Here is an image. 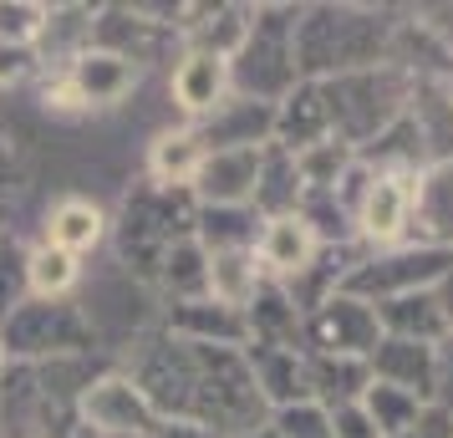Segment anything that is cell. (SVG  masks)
I'll return each mask as SVG.
<instances>
[{"label":"cell","instance_id":"cell-1","mask_svg":"<svg viewBox=\"0 0 453 438\" xmlns=\"http://www.w3.org/2000/svg\"><path fill=\"white\" fill-rule=\"evenodd\" d=\"M331 112V138H342L351 153H362L367 143H377L412 103V82L397 66H367V72H347L321 82Z\"/></svg>","mask_w":453,"mask_h":438},{"label":"cell","instance_id":"cell-2","mask_svg":"<svg viewBox=\"0 0 453 438\" xmlns=\"http://www.w3.org/2000/svg\"><path fill=\"white\" fill-rule=\"evenodd\" d=\"M92 342H97L92 321L77 306H66V301H31L26 296L21 306L5 316V327H0L5 362H26V367L62 362V357H87Z\"/></svg>","mask_w":453,"mask_h":438},{"label":"cell","instance_id":"cell-3","mask_svg":"<svg viewBox=\"0 0 453 438\" xmlns=\"http://www.w3.org/2000/svg\"><path fill=\"white\" fill-rule=\"evenodd\" d=\"M290 31H296V21H280L275 11H255L245 46L229 62L234 97H255V103L275 107L290 87L301 82L296 77V51H290Z\"/></svg>","mask_w":453,"mask_h":438},{"label":"cell","instance_id":"cell-4","mask_svg":"<svg viewBox=\"0 0 453 438\" xmlns=\"http://www.w3.org/2000/svg\"><path fill=\"white\" fill-rule=\"evenodd\" d=\"M453 275V250H428V245H408V250H392L388 260H362L351 265V275L336 291L357 296V301H392V296H412V291H433Z\"/></svg>","mask_w":453,"mask_h":438},{"label":"cell","instance_id":"cell-5","mask_svg":"<svg viewBox=\"0 0 453 438\" xmlns=\"http://www.w3.org/2000/svg\"><path fill=\"white\" fill-rule=\"evenodd\" d=\"M301 336H306L311 357H357L367 362L382 342V321H377V306L357 301L347 291H331L321 306H311L301 316Z\"/></svg>","mask_w":453,"mask_h":438},{"label":"cell","instance_id":"cell-6","mask_svg":"<svg viewBox=\"0 0 453 438\" xmlns=\"http://www.w3.org/2000/svg\"><path fill=\"white\" fill-rule=\"evenodd\" d=\"M77 423H87L97 438H153L158 413L148 408L138 382L127 373H103L92 377L77 397Z\"/></svg>","mask_w":453,"mask_h":438},{"label":"cell","instance_id":"cell-7","mask_svg":"<svg viewBox=\"0 0 453 438\" xmlns=\"http://www.w3.org/2000/svg\"><path fill=\"white\" fill-rule=\"evenodd\" d=\"M260 153L265 148H209L188 184V199L199 209H250L260 184Z\"/></svg>","mask_w":453,"mask_h":438},{"label":"cell","instance_id":"cell-8","mask_svg":"<svg viewBox=\"0 0 453 438\" xmlns=\"http://www.w3.org/2000/svg\"><path fill=\"white\" fill-rule=\"evenodd\" d=\"M321 240L301 214H275V219H260V234H255V260H260V275L275 280V286H290L321 260Z\"/></svg>","mask_w":453,"mask_h":438},{"label":"cell","instance_id":"cell-9","mask_svg":"<svg viewBox=\"0 0 453 438\" xmlns=\"http://www.w3.org/2000/svg\"><path fill=\"white\" fill-rule=\"evenodd\" d=\"M423 173V168H418ZM418 173H377L372 168V184L357 204V234L372 240V245H397L408 234L412 219V194H418Z\"/></svg>","mask_w":453,"mask_h":438},{"label":"cell","instance_id":"cell-10","mask_svg":"<svg viewBox=\"0 0 453 438\" xmlns=\"http://www.w3.org/2000/svg\"><path fill=\"white\" fill-rule=\"evenodd\" d=\"M168 97L179 112L188 118H214L219 107L234 97V82H229V62L225 57H209V51H184L173 72H168Z\"/></svg>","mask_w":453,"mask_h":438},{"label":"cell","instance_id":"cell-11","mask_svg":"<svg viewBox=\"0 0 453 438\" xmlns=\"http://www.w3.org/2000/svg\"><path fill=\"white\" fill-rule=\"evenodd\" d=\"M62 77L72 82V92L82 97V107H112V103H123L127 92H133L138 66L127 62V57H118V51H103V46L87 42L77 57H66Z\"/></svg>","mask_w":453,"mask_h":438},{"label":"cell","instance_id":"cell-12","mask_svg":"<svg viewBox=\"0 0 453 438\" xmlns=\"http://www.w3.org/2000/svg\"><path fill=\"white\" fill-rule=\"evenodd\" d=\"M372 382H388V388H403L418 403H433L438 397V352L428 342H397V336H382L377 352L367 357Z\"/></svg>","mask_w":453,"mask_h":438},{"label":"cell","instance_id":"cell-13","mask_svg":"<svg viewBox=\"0 0 453 438\" xmlns=\"http://www.w3.org/2000/svg\"><path fill=\"white\" fill-rule=\"evenodd\" d=\"M245 362H250V377H255V393H260L270 413L311 397L306 347H245Z\"/></svg>","mask_w":453,"mask_h":438},{"label":"cell","instance_id":"cell-14","mask_svg":"<svg viewBox=\"0 0 453 438\" xmlns=\"http://www.w3.org/2000/svg\"><path fill=\"white\" fill-rule=\"evenodd\" d=\"M408 230L428 250H453V158H438V164H428L418 173Z\"/></svg>","mask_w":453,"mask_h":438},{"label":"cell","instance_id":"cell-15","mask_svg":"<svg viewBox=\"0 0 453 438\" xmlns=\"http://www.w3.org/2000/svg\"><path fill=\"white\" fill-rule=\"evenodd\" d=\"M326 138H331V112H326L321 82H296L275 103V133H270V143L286 148V153H301V148L326 143Z\"/></svg>","mask_w":453,"mask_h":438},{"label":"cell","instance_id":"cell-16","mask_svg":"<svg viewBox=\"0 0 453 438\" xmlns=\"http://www.w3.org/2000/svg\"><path fill=\"white\" fill-rule=\"evenodd\" d=\"M168 336L199 342V347H250L245 316L229 311V306H214L209 296L173 301V311H168Z\"/></svg>","mask_w":453,"mask_h":438},{"label":"cell","instance_id":"cell-17","mask_svg":"<svg viewBox=\"0 0 453 438\" xmlns=\"http://www.w3.org/2000/svg\"><path fill=\"white\" fill-rule=\"evenodd\" d=\"M377 321H382V336H397V342H428V347L453 327L438 286H433V291H412V296L377 301Z\"/></svg>","mask_w":453,"mask_h":438},{"label":"cell","instance_id":"cell-18","mask_svg":"<svg viewBox=\"0 0 453 438\" xmlns=\"http://www.w3.org/2000/svg\"><path fill=\"white\" fill-rule=\"evenodd\" d=\"M275 133V107L255 97H229L214 118H204V148H265Z\"/></svg>","mask_w":453,"mask_h":438},{"label":"cell","instance_id":"cell-19","mask_svg":"<svg viewBox=\"0 0 453 438\" xmlns=\"http://www.w3.org/2000/svg\"><path fill=\"white\" fill-rule=\"evenodd\" d=\"M204 138H199V127H168L153 138L148 148V179L153 188H173V194H188L194 184V173L204 164Z\"/></svg>","mask_w":453,"mask_h":438},{"label":"cell","instance_id":"cell-20","mask_svg":"<svg viewBox=\"0 0 453 438\" xmlns=\"http://www.w3.org/2000/svg\"><path fill=\"white\" fill-rule=\"evenodd\" d=\"M265 286L260 275V260L255 250H214L204 265V296L214 306H229V311L245 316V306L255 301V291Z\"/></svg>","mask_w":453,"mask_h":438},{"label":"cell","instance_id":"cell-21","mask_svg":"<svg viewBox=\"0 0 453 438\" xmlns=\"http://www.w3.org/2000/svg\"><path fill=\"white\" fill-rule=\"evenodd\" d=\"M107 240V214L92 199H62L46 214V245H57L66 255H92Z\"/></svg>","mask_w":453,"mask_h":438},{"label":"cell","instance_id":"cell-22","mask_svg":"<svg viewBox=\"0 0 453 438\" xmlns=\"http://www.w3.org/2000/svg\"><path fill=\"white\" fill-rule=\"evenodd\" d=\"M306 377H311V397L321 408H342V403H362L372 382V367L357 357H311L306 352Z\"/></svg>","mask_w":453,"mask_h":438},{"label":"cell","instance_id":"cell-23","mask_svg":"<svg viewBox=\"0 0 453 438\" xmlns=\"http://www.w3.org/2000/svg\"><path fill=\"white\" fill-rule=\"evenodd\" d=\"M77 280H82V260L77 255L57 250L46 240L36 250H26V296L31 301H66L77 291Z\"/></svg>","mask_w":453,"mask_h":438},{"label":"cell","instance_id":"cell-24","mask_svg":"<svg viewBox=\"0 0 453 438\" xmlns=\"http://www.w3.org/2000/svg\"><path fill=\"white\" fill-rule=\"evenodd\" d=\"M255 234H260V214L255 209H199L194 214V240L199 250H255Z\"/></svg>","mask_w":453,"mask_h":438},{"label":"cell","instance_id":"cell-25","mask_svg":"<svg viewBox=\"0 0 453 438\" xmlns=\"http://www.w3.org/2000/svg\"><path fill=\"white\" fill-rule=\"evenodd\" d=\"M423 408H433V403H418L412 393L388 388V382H367V393H362V413L372 418V428L382 438H403L423 418Z\"/></svg>","mask_w":453,"mask_h":438},{"label":"cell","instance_id":"cell-26","mask_svg":"<svg viewBox=\"0 0 453 438\" xmlns=\"http://www.w3.org/2000/svg\"><path fill=\"white\" fill-rule=\"evenodd\" d=\"M204 265H209V255L199 250V240L188 234V240H179V245L164 250L158 280L173 291V301H194V296H204Z\"/></svg>","mask_w":453,"mask_h":438},{"label":"cell","instance_id":"cell-27","mask_svg":"<svg viewBox=\"0 0 453 438\" xmlns=\"http://www.w3.org/2000/svg\"><path fill=\"white\" fill-rule=\"evenodd\" d=\"M265 428L275 438H331V408H321L316 397H306V403L275 408Z\"/></svg>","mask_w":453,"mask_h":438},{"label":"cell","instance_id":"cell-28","mask_svg":"<svg viewBox=\"0 0 453 438\" xmlns=\"http://www.w3.org/2000/svg\"><path fill=\"white\" fill-rule=\"evenodd\" d=\"M46 21H51L46 5H0V46L31 51L46 36Z\"/></svg>","mask_w":453,"mask_h":438},{"label":"cell","instance_id":"cell-29","mask_svg":"<svg viewBox=\"0 0 453 438\" xmlns=\"http://www.w3.org/2000/svg\"><path fill=\"white\" fill-rule=\"evenodd\" d=\"M21 301H26V255L0 245V327H5V316L16 311Z\"/></svg>","mask_w":453,"mask_h":438},{"label":"cell","instance_id":"cell-30","mask_svg":"<svg viewBox=\"0 0 453 438\" xmlns=\"http://www.w3.org/2000/svg\"><path fill=\"white\" fill-rule=\"evenodd\" d=\"M331 438H382V434L372 428L362 403H342V408H331Z\"/></svg>","mask_w":453,"mask_h":438},{"label":"cell","instance_id":"cell-31","mask_svg":"<svg viewBox=\"0 0 453 438\" xmlns=\"http://www.w3.org/2000/svg\"><path fill=\"white\" fill-rule=\"evenodd\" d=\"M403 438H453V418L443 413V408H423V418H418Z\"/></svg>","mask_w":453,"mask_h":438},{"label":"cell","instance_id":"cell-32","mask_svg":"<svg viewBox=\"0 0 453 438\" xmlns=\"http://www.w3.org/2000/svg\"><path fill=\"white\" fill-rule=\"evenodd\" d=\"M153 438H214L204 428H194V423H158V434Z\"/></svg>","mask_w":453,"mask_h":438},{"label":"cell","instance_id":"cell-33","mask_svg":"<svg viewBox=\"0 0 453 438\" xmlns=\"http://www.w3.org/2000/svg\"><path fill=\"white\" fill-rule=\"evenodd\" d=\"M240 438H275L270 428H255V434H240Z\"/></svg>","mask_w":453,"mask_h":438}]
</instances>
